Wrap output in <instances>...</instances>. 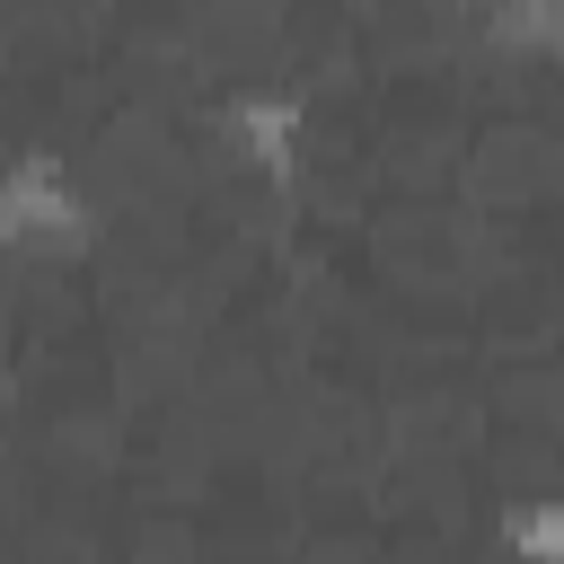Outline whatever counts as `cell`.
<instances>
[{"label": "cell", "mask_w": 564, "mask_h": 564, "mask_svg": "<svg viewBox=\"0 0 564 564\" xmlns=\"http://www.w3.org/2000/svg\"><path fill=\"white\" fill-rule=\"evenodd\" d=\"M212 141L256 176V185H291L300 176V141H308V106L282 79H238L212 97Z\"/></svg>", "instance_id": "7a4b0ae2"}, {"label": "cell", "mask_w": 564, "mask_h": 564, "mask_svg": "<svg viewBox=\"0 0 564 564\" xmlns=\"http://www.w3.org/2000/svg\"><path fill=\"white\" fill-rule=\"evenodd\" d=\"M494 555L502 564H564V494L555 485H520L494 502Z\"/></svg>", "instance_id": "3957f363"}, {"label": "cell", "mask_w": 564, "mask_h": 564, "mask_svg": "<svg viewBox=\"0 0 564 564\" xmlns=\"http://www.w3.org/2000/svg\"><path fill=\"white\" fill-rule=\"evenodd\" d=\"M88 247V194L62 150L26 141L0 159V256L18 264H70Z\"/></svg>", "instance_id": "6da1fadb"}, {"label": "cell", "mask_w": 564, "mask_h": 564, "mask_svg": "<svg viewBox=\"0 0 564 564\" xmlns=\"http://www.w3.org/2000/svg\"><path fill=\"white\" fill-rule=\"evenodd\" d=\"M476 9V35L511 62H538L564 44V0H467Z\"/></svg>", "instance_id": "277c9868"}]
</instances>
